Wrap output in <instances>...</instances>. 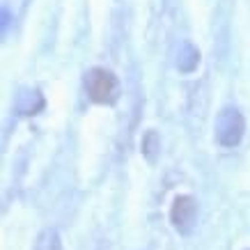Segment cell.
<instances>
[{
    "label": "cell",
    "instance_id": "cell-1",
    "mask_svg": "<svg viewBox=\"0 0 250 250\" xmlns=\"http://www.w3.org/2000/svg\"><path fill=\"white\" fill-rule=\"evenodd\" d=\"M85 90L94 104H115L120 99V81L110 69L94 67L85 74Z\"/></svg>",
    "mask_w": 250,
    "mask_h": 250
},
{
    "label": "cell",
    "instance_id": "cell-2",
    "mask_svg": "<svg viewBox=\"0 0 250 250\" xmlns=\"http://www.w3.org/2000/svg\"><path fill=\"white\" fill-rule=\"evenodd\" d=\"M243 131H246L243 115L236 108H223L216 117V140L223 147H234L241 143Z\"/></svg>",
    "mask_w": 250,
    "mask_h": 250
},
{
    "label": "cell",
    "instance_id": "cell-3",
    "mask_svg": "<svg viewBox=\"0 0 250 250\" xmlns=\"http://www.w3.org/2000/svg\"><path fill=\"white\" fill-rule=\"evenodd\" d=\"M170 218H172V225L179 234H190L193 228H195V220H197V202L190 195L174 197Z\"/></svg>",
    "mask_w": 250,
    "mask_h": 250
},
{
    "label": "cell",
    "instance_id": "cell-4",
    "mask_svg": "<svg viewBox=\"0 0 250 250\" xmlns=\"http://www.w3.org/2000/svg\"><path fill=\"white\" fill-rule=\"evenodd\" d=\"M197 62H200V51L190 42H184L179 46V53H177V67H179V71L188 74V71H193L197 67Z\"/></svg>",
    "mask_w": 250,
    "mask_h": 250
},
{
    "label": "cell",
    "instance_id": "cell-5",
    "mask_svg": "<svg viewBox=\"0 0 250 250\" xmlns=\"http://www.w3.org/2000/svg\"><path fill=\"white\" fill-rule=\"evenodd\" d=\"M42 106H44V99H42V94L37 90H23L19 94V99H16V108L23 115L37 113V110H42Z\"/></svg>",
    "mask_w": 250,
    "mask_h": 250
},
{
    "label": "cell",
    "instance_id": "cell-6",
    "mask_svg": "<svg viewBox=\"0 0 250 250\" xmlns=\"http://www.w3.org/2000/svg\"><path fill=\"white\" fill-rule=\"evenodd\" d=\"M35 250H62L60 234L55 229H44L35 241Z\"/></svg>",
    "mask_w": 250,
    "mask_h": 250
},
{
    "label": "cell",
    "instance_id": "cell-7",
    "mask_svg": "<svg viewBox=\"0 0 250 250\" xmlns=\"http://www.w3.org/2000/svg\"><path fill=\"white\" fill-rule=\"evenodd\" d=\"M159 149H161V140H159V136H156V131H147L145 138H143L145 159L149 161V163H154V161L159 159Z\"/></svg>",
    "mask_w": 250,
    "mask_h": 250
}]
</instances>
